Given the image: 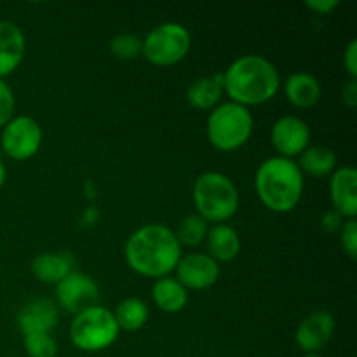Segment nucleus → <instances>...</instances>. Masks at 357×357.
<instances>
[{
    "label": "nucleus",
    "mask_w": 357,
    "mask_h": 357,
    "mask_svg": "<svg viewBox=\"0 0 357 357\" xmlns=\"http://www.w3.org/2000/svg\"><path fill=\"white\" fill-rule=\"evenodd\" d=\"M181 258V246L174 230L162 223H150L131 234L126 243V261L145 278H167Z\"/></svg>",
    "instance_id": "1"
},
{
    "label": "nucleus",
    "mask_w": 357,
    "mask_h": 357,
    "mask_svg": "<svg viewBox=\"0 0 357 357\" xmlns=\"http://www.w3.org/2000/svg\"><path fill=\"white\" fill-rule=\"evenodd\" d=\"M281 87L274 63L258 54L241 56L223 72V91L241 107H255L271 101Z\"/></svg>",
    "instance_id": "2"
},
{
    "label": "nucleus",
    "mask_w": 357,
    "mask_h": 357,
    "mask_svg": "<svg viewBox=\"0 0 357 357\" xmlns=\"http://www.w3.org/2000/svg\"><path fill=\"white\" fill-rule=\"evenodd\" d=\"M255 188L265 208L274 213H289L303 195V174L293 159L271 157L258 167Z\"/></svg>",
    "instance_id": "3"
},
{
    "label": "nucleus",
    "mask_w": 357,
    "mask_h": 357,
    "mask_svg": "<svg viewBox=\"0 0 357 357\" xmlns=\"http://www.w3.org/2000/svg\"><path fill=\"white\" fill-rule=\"evenodd\" d=\"M194 204L206 222L223 223L239 209V192L229 176L216 171L201 174L194 183Z\"/></svg>",
    "instance_id": "4"
},
{
    "label": "nucleus",
    "mask_w": 357,
    "mask_h": 357,
    "mask_svg": "<svg viewBox=\"0 0 357 357\" xmlns=\"http://www.w3.org/2000/svg\"><path fill=\"white\" fill-rule=\"evenodd\" d=\"M253 115L246 107L222 103L211 110L208 117V138L220 152H234L246 145L253 132Z\"/></svg>",
    "instance_id": "5"
},
{
    "label": "nucleus",
    "mask_w": 357,
    "mask_h": 357,
    "mask_svg": "<svg viewBox=\"0 0 357 357\" xmlns=\"http://www.w3.org/2000/svg\"><path fill=\"white\" fill-rule=\"evenodd\" d=\"M119 331L114 312L93 305L75 314L70 324V340L84 352H100L117 340Z\"/></svg>",
    "instance_id": "6"
},
{
    "label": "nucleus",
    "mask_w": 357,
    "mask_h": 357,
    "mask_svg": "<svg viewBox=\"0 0 357 357\" xmlns=\"http://www.w3.org/2000/svg\"><path fill=\"white\" fill-rule=\"evenodd\" d=\"M190 33L180 23H162L143 40L142 54L152 65L171 66L180 63L190 51Z\"/></svg>",
    "instance_id": "7"
},
{
    "label": "nucleus",
    "mask_w": 357,
    "mask_h": 357,
    "mask_svg": "<svg viewBox=\"0 0 357 357\" xmlns=\"http://www.w3.org/2000/svg\"><path fill=\"white\" fill-rule=\"evenodd\" d=\"M0 145L3 153L14 160H28L40 150L42 129L28 115L13 117L2 128Z\"/></svg>",
    "instance_id": "8"
},
{
    "label": "nucleus",
    "mask_w": 357,
    "mask_h": 357,
    "mask_svg": "<svg viewBox=\"0 0 357 357\" xmlns=\"http://www.w3.org/2000/svg\"><path fill=\"white\" fill-rule=\"evenodd\" d=\"M98 298H100L98 284L93 281V278H89L84 272H70L63 281L56 284L58 305L72 314L96 305Z\"/></svg>",
    "instance_id": "9"
},
{
    "label": "nucleus",
    "mask_w": 357,
    "mask_h": 357,
    "mask_svg": "<svg viewBox=\"0 0 357 357\" xmlns=\"http://www.w3.org/2000/svg\"><path fill=\"white\" fill-rule=\"evenodd\" d=\"M174 271H176V281L185 289L211 288L220 278L218 261L206 253H190L181 257Z\"/></svg>",
    "instance_id": "10"
},
{
    "label": "nucleus",
    "mask_w": 357,
    "mask_h": 357,
    "mask_svg": "<svg viewBox=\"0 0 357 357\" xmlns=\"http://www.w3.org/2000/svg\"><path fill=\"white\" fill-rule=\"evenodd\" d=\"M271 139L279 157L293 159V157L300 155L309 146L310 129L302 119L286 115V117H281L274 124Z\"/></svg>",
    "instance_id": "11"
},
{
    "label": "nucleus",
    "mask_w": 357,
    "mask_h": 357,
    "mask_svg": "<svg viewBox=\"0 0 357 357\" xmlns=\"http://www.w3.org/2000/svg\"><path fill=\"white\" fill-rule=\"evenodd\" d=\"M333 333L335 317L326 310H317L298 324L295 340L305 354H312V352H319L331 340Z\"/></svg>",
    "instance_id": "12"
},
{
    "label": "nucleus",
    "mask_w": 357,
    "mask_h": 357,
    "mask_svg": "<svg viewBox=\"0 0 357 357\" xmlns=\"http://www.w3.org/2000/svg\"><path fill=\"white\" fill-rule=\"evenodd\" d=\"M330 197L333 209L344 218H356L357 215V173L352 166L340 167L331 173Z\"/></svg>",
    "instance_id": "13"
},
{
    "label": "nucleus",
    "mask_w": 357,
    "mask_h": 357,
    "mask_svg": "<svg viewBox=\"0 0 357 357\" xmlns=\"http://www.w3.org/2000/svg\"><path fill=\"white\" fill-rule=\"evenodd\" d=\"M58 307L47 298L30 300L17 314V328L23 335L51 333L58 326Z\"/></svg>",
    "instance_id": "14"
},
{
    "label": "nucleus",
    "mask_w": 357,
    "mask_h": 357,
    "mask_svg": "<svg viewBox=\"0 0 357 357\" xmlns=\"http://www.w3.org/2000/svg\"><path fill=\"white\" fill-rule=\"evenodd\" d=\"M26 40L17 24L0 21V79L10 75L24 58Z\"/></svg>",
    "instance_id": "15"
},
{
    "label": "nucleus",
    "mask_w": 357,
    "mask_h": 357,
    "mask_svg": "<svg viewBox=\"0 0 357 357\" xmlns=\"http://www.w3.org/2000/svg\"><path fill=\"white\" fill-rule=\"evenodd\" d=\"M75 258L68 251L61 253H42L31 260V274L45 284H58L73 272Z\"/></svg>",
    "instance_id": "16"
},
{
    "label": "nucleus",
    "mask_w": 357,
    "mask_h": 357,
    "mask_svg": "<svg viewBox=\"0 0 357 357\" xmlns=\"http://www.w3.org/2000/svg\"><path fill=\"white\" fill-rule=\"evenodd\" d=\"M284 93L289 103L295 107L310 108L319 101L323 91L316 77L307 72H296L284 82Z\"/></svg>",
    "instance_id": "17"
},
{
    "label": "nucleus",
    "mask_w": 357,
    "mask_h": 357,
    "mask_svg": "<svg viewBox=\"0 0 357 357\" xmlns=\"http://www.w3.org/2000/svg\"><path fill=\"white\" fill-rule=\"evenodd\" d=\"M206 244H208V255L218 264L220 261H232L241 251L239 236L232 227L225 225V223H218L208 230Z\"/></svg>",
    "instance_id": "18"
},
{
    "label": "nucleus",
    "mask_w": 357,
    "mask_h": 357,
    "mask_svg": "<svg viewBox=\"0 0 357 357\" xmlns=\"http://www.w3.org/2000/svg\"><path fill=\"white\" fill-rule=\"evenodd\" d=\"M223 73L197 79L187 89V101L195 110H213L223 96Z\"/></svg>",
    "instance_id": "19"
},
{
    "label": "nucleus",
    "mask_w": 357,
    "mask_h": 357,
    "mask_svg": "<svg viewBox=\"0 0 357 357\" xmlns=\"http://www.w3.org/2000/svg\"><path fill=\"white\" fill-rule=\"evenodd\" d=\"M152 298L162 312L174 314L185 309L188 293L174 278H160L152 288Z\"/></svg>",
    "instance_id": "20"
},
{
    "label": "nucleus",
    "mask_w": 357,
    "mask_h": 357,
    "mask_svg": "<svg viewBox=\"0 0 357 357\" xmlns=\"http://www.w3.org/2000/svg\"><path fill=\"white\" fill-rule=\"evenodd\" d=\"M300 171L310 176H328L337 169V155L328 146H307L300 153V162L296 164Z\"/></svg>",
    "instance_id": "21"
},
{
    "label": "nucleus",
    "mask_w": 357,
    "mask_h": 357,
    "mask_svg": "<svg viewBox=\"0 0 357 357\" xmlns=\"http://www.w3.org/2000/svg\"><path fill=\"white\" fill-rule=\"evenodd\" d=\"M114 317L119 330L136 331L149 321V307L139 298H126L117 305Z\"/></svg>",
    "instance_id": "22"
},
{
    "label": "nucleus",
    "mask_w": 357,
    "mask_h": 357,
    "mask_svg": "<svg viewBox=\"0 0 357 357\" xmlns=\"http://www.w3.org/2000/svg\"><path fill=\"white\" fill-rule=\"evenodd\" d=\"M174 234H176L180 246L181 244L188 248L199 246L208 236V222L199 215H188L181 220Z\"/></svg>",
    "instance_id": "23"
},
{
    "label": "nucleus",
    "mask_w": 357,
    "mask_h": 357,
    "mask_svg": "<svg viewBox=\"0 0 357 357\" xmlns=\"http://www.w3.org/2000/svg\"><path fill=\"white\" fill-rule=\"evenodd\" d=\"M110 51L115 58L131 61L142 56L143 52V40L136 35L131 33H119L110 40Z\"/></svg>",
    "instance_id": "24"
},
{
    "label": "nucleus",
    "mask_w": 357,
    "mask_h": 357,
    "mask_svg": "<svg viewBox=\"0 0 357 357\" xmlns=\"http://www.w3.org/2000/svg\"><path fill=\"white\" fill-rule=\"evenodd\" d=\"M23 345L30 357H56L58 354V345L51 333L23 335Z\"/></svg>",
    "instance_id": "25"
},
{
    "label": "nucleus",
    "mask_w": 357,
    "mask_h": 357,
    "mask_svg": "<svg viewBox=\"0 0 357 357\" xmlns=\"http://www.w3.org/2000/svg\"><path fill=\"white\" fill-rule=\"evenodd\" d=\"M14 108H16V100L9 84L0 79V128L7 124L13 119Z\"/></svg>",
    "instance_id": "26"
},
{
    "label": "nucleus",
    "mask_w": 357,
    "mask_h": 357,
    "mask_svg": "<svg viewBox=\"0 0 357 357\" xmlns=\"http://www.w3.org/2000/svg\"><path fill=\"white\" fill-rule=\"evenodd\" d=\"M342 236H340V243L342 248H344L345 253L354 260L357 257V222L356 218L347 220V222L342 225Z\"/></svg>",
    "instance_id": "27"
},
{
    "label": "nucleus",
    "mask_w": 357,
    "mask_h": 357,
    "mask_svg": "<svg viewBox=\"0 0 357 357\" xmlns=\"http://www.w3.org/2000/svg\"><path fill=\"white\" fill-rule=\"evenodd\" d=\"M344 65L345 70L349 72L351 79H356L357 77V40H352L349 44L347 51H345L344 56Z\"/></svg>",
    "instance_id": "28"
},
{
    "label": "nucleus",
    "mask_w": 357,
    "mask_h": 357,
    "mask_svg": "<svg viewBox=\"0 0 357 357\" xmlns=\"http://www.w3.org/2000/svg\"><path fill=\"white\" fill-rule=\"evenodd\" d=\"M338 6H340L338 0H309V2H307V7L316 14H330L333 13Z\"/></svg>",
    "instance_id": "29"
},
{
    "label": "nucleus",
    "mask_w": 357,
    "mask_h": 357,
    "mask_svg": "<svg viewBox=\"0 0 357 357\" xmlns=\"http://www.w3.org/2000/svg\"><path fill=\"white\" fill-rule=\"evenodd\" d=\"M342 218H344V216L338 215L335 209H331V211H328L326 215L323 216V220H321V227H323L324 232L331 234L335 232V230L342 229V225H344V223H342Z\"/></svg>",
    "instance_id": "30"
},
{
    "label": "nucleus",
    "mask_w": 357,
    "mask_h": 357,
    "mask_svg": "<svg viewBox=\"0 0 357 357\" xmlns=\"http://www.w3.org/2000/svg\"><path fill=\"white\" fill-rule=\"evenodd\" d=\"M342 101H344L347 107L354 108L357 105V82L356 79H351L342 89Z\"/></svg>",
    "instance_id": "31"
},
{
    "label": "nucleus",
    "mask_w": 357,
    "mask_h": 357,
    "mask_svg": "<svg viewBox=\"0 0 357 357\" xmlns=\"http://www.w3.org/2000/svg\"><path fill=\"white\" fill-rule=\"evenodd\" d=\"M6 178H7L6 166H3L2 159H0V188H2V187H3V183H6Z\"/></svg>",
    "instance_id": "32"
},
{
    "label": "nucleus",
    "mask_w": 357,
    "mask_h": 357,
    "mask_svg": "<svg viewBox=\"0 0 357 357\" xmlns=\"http://www.w3.org/2000/svg\"><path fill=\"white\" fill-rule=\"evenodd\" d=\"M305 357H323L319 354V352H312V354H307Z\"/></svg>",
    "instance_id": "33"
}]
</instances>
